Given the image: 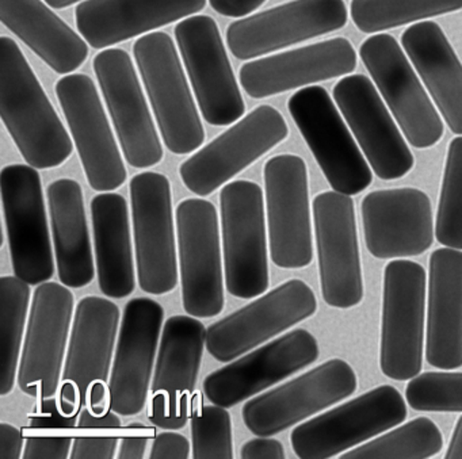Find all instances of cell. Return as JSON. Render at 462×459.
I'll list each match as a JSON object with an SVG mask.
<instances>
[{"instance_id": "cell-8", "label": "cell", "mask_w": 462, "mask_h": 459, "mask_svg": "<svg viewBox=\"0 0 462 459\" xmlns=\"http://www.w3.org/2000/svg\"><path fill=\"white\" fill-rule=\"evenodd\" d=\"M288 109L334 191L351 197L369 188L372 170L326 88L297 91Z\"/></svg>"}, {"instance_id": "cell-31", "label": "cell", "mask_w": 462, "mask_h": 459, "mask_svg": "<svg viewBox=\"0 0 462 459\" xmlns=\"http://www.w3.org/2000/svg\"><path fill=\"white\" fill-rule=\"evenodd\" d=\"M47 197L59 280L67 288H85L96 278L97 266L82 186L63 178L48 186Z\"/></svg>"}, {"instance_id": "cell-50", "label": "cell", "mask_w": 462, "mask_h": 459, "mask_svg": "<svg viewBox=\"0 0 462 459\" xmlns=\"http://www.w3.org/2000/svg\"><path fill=\"white\" fill-rule=\"evenodd\" d=\"M48 6L53 7V9H67V7L72 6V5L82 2V0H44Z\"/></svg>"}, {"instance_id": "cell-15", "label": "cell", "mask_w": 462, "mask_h": 459, "mask_svg": "<svg viewBox=\"0 0 462 459\" xmlns=\"http://www.w3.org/2000/svg\"><path fill=\"white\" fill-rule=\"evenodd\" d=\"M359 56L407 142L418 150L434 147L445 132L442 120L396 39L374 34Z\"/></svg>"}, {"instance_id": "cell-29", "label": "cell", "mask_w": 462, "mask_h": 459, "mask_svg": "<svg viewBox=\"0 0 462 459\" xmlns=\"http://www.w3.org/2000/svg\"><path fill=\"white\" fill-rule=\"evenodd\" d=\"M426 358L435 369L462 366V250L439 248L430 258Z\"/></svg>"}, {"instance_id": "cell-28", "label": "cell", "mask_w": 462, "mask_h": 459, "mask_svg": "<svg viewBox=\"0 0 462 459\" xmlns=\"http://www.w3.org/2000/svg\"><path fill=\"white\" fill-rule=\"evenodd\" d=\"M207 0H85L75 10L78 31L105 50L202 12Z\"/></svg>"}, {"instance_id": "cell-11", "label": "cell", "mask_w": 462, "mask_h": 459, "mask_svg": "<svg viewBox=\"0 0 462 459\" xmlns=\"http://www.w3.org/2000/svg\"><path fill=\"white\" fill-rule=\"evenodd\" d=\"M137 280L143 291L163 296L178 285L171 185L166 175L142 172L129 186Z\"/></svg>"}, {"instance_id": "cell-32", "label": "cell", "mask_w": 462, "mask_h": 459, "mask_svg": "<svg viewBox=\"0 0 462 459\" xmlns=\"http://www.w3.org/2000/svg\"><path fill=\"white\" fill-rule=\"evenodd\" d=\"M0 21L60 75L83 66L88 47L42 0H0Z\"/></svg>"}, {"instance_id": "cell-13", "label": "cell", "mask_w": 462, "mask_h": 459, "mask_svg": "<svg viewBox=\"0 0 462 459\" xmlns=\"http://www.w3.org/2000/svg\"><path fill=\"white\" fill-rule=\"evenodd\" d=\"M263 175L273 263L281 269H304L313 261L307 164L300 156L285 153L269 159Z\"/></svg>"}, {"instance_id": "cell-19", "label": "cell", "mask_w": 462, "mask_h": 459, "mask_svg": "<svg viewBox=\"0 0 462 459\" xmlns=\"http://www.w3.org/2000/svg\"><path fill=\"white\" fill-rule=\"evenodd\" d=\"M321 294L337 309L356 307L364 298L356 210L350 196L326 191L313 199Z\"/></svg>"}, {"instance_id": "cell-20", "label": "cell", "mask_w": 462, "mask_h": 459, "mask_svg": "<svg viewBox=\"0 0 462 459\" xmlns=\"http://www.w3.org/2000/svg\"><path fill=\"white\" fill-rule=\"evenodd\" d=\"M93 69L125 161L134 169L161 163L163 147L131 56L109 48L94 58Z\"/></svg>"}, {"instance_id": "cell-43", "label": "cell", "mask_w": 462, "mask_h": 459, "mask_svg": "<svg viewBox=\"0 0 462 459\" xmlns=\"http://www.w3.org/2000/svg\"><path fill=\"white\" fill-rule=\"evenodd\" d=\"M151 459H188L190 458V443L183 435L169 429L162 432L152 443Z\"/></svg>"}, {"instance_id": "cell-1", "label": "cell", "mask_w": 462, "mask_h": 459, "mask_svg": "<svg viewBox=\"0 0 462 459\" xmlns=\"http://www.w3.org/2000/svg\"><path fill=\"white\" fill-rule=\"evenodd\" d=\"M0 115L29 166L56 169L74 142L17 42L0 39Z\"/></svg>"}, {"instance_id": "cell-14", "label": "cell", "mask_w": 462, "mask_h": 459, "mask_svg": "<svg viewBox=\"0 0 462 459\" xmlns=\"http://www.w3.org/2000/svg\"><path fill=\"white\" fill-rule=\"evenodd\" d=\"M356 372L343 359H329L310 372L248 399L243 421L256 436H273L353 396Z\"/></svg>"}, {"instance_id": "cell-49", "label": "cell", "mask_w": 462, "mask_h": 459, "mask_svg": "<svg viewBox=\"0 0 462 459\" xmlns=\"http://www.w3.org/2000/svg\"><path fill=\"white\" fill-rule=\"evenodd\" d=\"M445 458L462 459V415L459 416L456 427H454L453 435H451Z\"/></svg>"}, {"instance_id": "cell-45", "label": "cell", "mask_w": 462, "mask_h": 459, "mask_svg": "<svg viewBox=\"0 0 462 459\" xmlns=\"http://www.w3.org/2000/svg\"><path fill=\"white\" fill-rule=\"evenodd\" d=\"M267 0H209L210 7L217 14L229 18H242L256 12Z\"/></svg>"}, {"instance_id": "cell-26", "label": "cell", "mask_w": 462, "mask_h": 459, "mask_svg": "<svg viewBox=\"0 0 462 459\" xmlns=\"http://www.w3.org/2000/svg\"><path fill=\"white\" fill-rule=\"evenodd\" d=\"M365 242L377 259L410 258L434 242V216L424 191L413 188L372 191L361 205Z\"/></svg>"}, {"instance_id": "cell-4", "label": "cell", "mask_w": 462, "mask_h": 459, "mask_svg": "<svg viewBox=\"0 0 462 459\" xmlns=\"http://www.w3.org/2000/svg\"><path fill=\"white\" fill-rule=\"evenodd\" d=\"M226 290L250 299L269 289V250L263 191L251 180L226 183L220 193Z\"/></svg>"}, {"instance_id": "cell-2", "label": "cell", "mask_w": 462, "mask_h": 459, "mask_svg": "<svg viewBox=\"0 0 462 459\" xmlns=\"http://www.w3.org/2000/svg\"><path fill=\"white\" fill-rule=\"evenodd\" d=\"M120 309L102 297H85L75 310L59 407L69 418H77L88 407L96 415L109 408V372L118 337Z\"/></svg>"}, {"instance_id": "cell-47", "label": "cell", "mask_w": 462, "mask_h": 459, "mask_svg": "<svg viewBox=\"0 0 462 459\" xmlns=\"http://www.w3.org/2000/svg\"><path fill=\"white\" fill-rule=\"evenodd\" d=\"M121 418L118 413L109 409L102 415H96L91 412L88 407L83 408L78 418V427L79 428H120Z\"/></svg>"}, {"instance_id": "cell-30", "label": "cell", "mask_w": 462, "mask_h": 459, "mask_svg": "<svg viewBox=\"0 0 462 459\" xmlns=\"http://www.w3.org/2000/svg\"><path fill=\"white\" fill-rule=\"evenodd\" d=\"M402 45L448 129L462 136V64L448 37L438 23L424 21L402 34Z\"/></svg>"}, {"instance_id": "cell-34", "label": "cell", "mask_w": 462, "mask_h": 459, "mask_svg": "<svg viewBox=\"0 0 462 459\" xmlns=\"http://www.w3.org/2000/svg\"><path fill=\"white\" fill-rule=\"evenodd\" d=\"M31 285L18 277L0 278V324H2V375L0 394L14 390L23 353V332L31 308Z\"/></svg>"}, {"instance_id": "cell-35", "label": "cell", "mask_w": 462, "mask_h": 459, "mask_svg": "<svg viewBox=\"0 0 462 459\" xmlns=\"http://www.w3.org/2000/svg\"><path fill=\"white\" fill-rule=\"evenodd\" d=\"M462 10V0H353L351 18L366 34L380 33Z\"/></svg>"}, {"instance_id": "cell-37", "label": "cell", "mask_w": 462, "mask_h": 459, "mask_svg": "<svg viewBox=\"0 0 462 459\" xmlns=\"http://www.w3.org/2000/svg\"><path fill=\"white\" fill-rule=\"evenodd\" d=\"M191 447L194 459H232V418L226 408L202 404L201 394L191 401Z\"/></svg>"}, {"instance_id": "cell-48", "label": "cell", "mask_w": 462, "mask_h": 459, "mask_svg": "<svg viewBox=\"0 0 462 459\" xmlns=\"http://www.w3.org/2000/svg\"><path fill=\"white\" fill-rule=\"evenodd\" d=\"M150 436H125L121 439L118 459H143L147 451Z\"/></svg>"}, {"instance_id": "cell-39", "label": "cell", "mask_w": 462, "mask_h": 459, "mask_svg": "<svg viewBox=\"0 0 462 459\" xmlns=\"http://www.w3.org/2000/svg\"><path fill=\"white\" fill-rule=\"evenodd\" d=\"M407 402L421 412H462V372L416 375L407 386Z\"/></svg>"}, {"instance_id": "cell-9", "label": "cell", "mask_w": 462, "mask_h": 459, "mask_svg": "<svg viewBox=\"0 0 462 459\" xmlns=\"http://www.w3.org/2000/svg\"><path fill=\"white\" fill-rule=\"evenodd\" d=\"M288 134L283 115L270 105H261L183 161L180 179L196 196H210L285 142Z\"/></svg>"}, {"instance_id": "cell-46", "label": "cell", "mask_w": 462, "mask_h": 459, "mask_svg": "<svg viewBox=\"0 0 462 459\" xmlns=\"http://www.w3.org/2000/svg\"><path fill=\"white\" fill-rule=\"evenodd\" d=\"M23 432L12 424H0V459L23 458Z\"/></svg>"}, {"instance_id": "cell-40", "label": "cell", "mask_w": 462, "mask_h": 459, "mask_svg": "<svg viewBox=\"0 0 462 459\" xmlns=\"http://www.w3.org/2000/svg\"><path fill=\"white\" fill-rule=\"evenodd\" d=\"M74 439L69 436H28L23 459H66L71 454Z\"/></svg>"}, {"instance_id": "cell-16", "label": "cell", "mask_w": 462, "mask_h": 459, "mask_svg": "<svg viewBox=\"0 0 462 459\" xmlns=\"http://www.w3.org/2000/svg\"><path fill=\"white\" fill-rule=\"evenodd\" d=\"M318 299L301 280H289L207 329V350L228 363L315 315Z\"/></svg>"}, {"instance_id": "cell-36", "label": "cell", "mask_w": 462, "mask_h": 459, "mask_svg": "<svg viewBox=\"0 0 462 459\" xmlns=\"http://www.w3.org/2000/svg\"><path fill=\"white\" fill-rule=\"evenodd\" d=\"M443 447L442 432L429 418H418L399 428L375 437L372 442L351 448L342 459L408 458L427 459Z\"/></svg>"}, {"instance_id": "cell-38", "label": "cell", "mask_w": 462, "mask_h": 459, "mask_svg": "<svg viewBox=\"0 0 462 459\" xmlns=\"http://www.w3.org/2000/svg\"><path fill=\"white\" fill-rule=\"evenodd\" d=\"M435 236L445 247L462 250V136L448 145Z\"/></svg>"}, {"instance_id": "cell-3", "label": "cell", "mask_w": 462, "mask_h": 459, "mask_svg": "<svg viewBox=\"0 0 462 459\" xmlns=\"http://www.w3.org/2000/svg\"><path fill=\"white\" fill-rule=\"evenodd\" d=\"M134 59L170 152L188 155L205 142V131L174 41L164 32L140 37Z\"/></svg>"}, {"instance_id": "cell-24", "label": "cell", "mask_w": 462, "mask_h": 459, "mask_svg": "<svg viewBox=\"0 0 462 459\" xmlns=\"http://www.w3.org/2000/svg\"><path fill=\"white\" fill-rule=\"evenodd\" d=\"M163 318V307L152 298L125 305L109 380V408L118 415H139L147 404Z\"/></svg>"}, {"instance_id": "cell-5", "label": "cell", "mask_w": 462, "mask_h": 459, "mask_svg": "<svg viewBox=\"0 0 462 459\" xmlns=\"http://www.w3.org/2000/svg\"><path fill=\"white\" fill-rule=\"evenodd\" d=\"M426 289V270L416 262L385 267L380 367L391 380H412L423 366Z\"/></svg>"}, {"instance_id": "cell-33", "label": "cell", "mask_w": 462, "mask_h": 459, "mask_svg": "<svg viewBox=\"0 0 462 459\" xmlns=\"http://www.w3.org/2000/svg\"><path fill=\"white\" fill-rule=\"evenodd\" d=\"M94 251L99 289L109 298H125L136 288L128 202L117 193H102L91 201Z\"/></svg>"}, {"instance_id": "cell-25", "label": "cell", "mask_w": 462, "mask_h": 459, "mask_svg": "<svg viewBox=\"0 0 462 459\" xmlns=\"http://www.w3.org/2000/svg\"><path fill=\"white\" fill-rule=\"evenodd\" d=\"M332 94L374 174L383 180L405 177L415 159L372 80L350 75Z\"/></svg>"}, {"instance_id": "cell-12", "label": "cell", "mask_w": 462, "mask_h": 459, "mask_svg": "<svg viewBox=\"0 0 462 459\" xmlns=\"http://www.w3.org/2000/svg\"><path fill=\"white\" fill-rule=\"evenodd\" d=\"M74 310V294L63 283L48 280L34 291L17 382L39 401L59 393Z\"/></svg>"}, {"instance_id": "cell-7", "label": "cell", "mask_w": 462, "mask_h": 459, "mask_svg": "<svg viewBox=\"0 0 462 459\" xmlns=\"http://www.w3.org/2000/svg\"><path fill=\"white\" fill-rule=\"evenodd\" d=\"M407 404L392 385H381L323 415L300 424L291 435L301 459H328L399 426Z\"/></svg>"}, {"instance_id": "cell-42", "label": "cell", "mask_w": 462, "mask_h": 459, "mask_svg": "<svg viewBox=\"0 0 462 459\" xmlns=\"http://www.w3.org/2000/svg\"><path fill=\"white\" fill-rule=\"evenodd\" d=\"M77 418H69L61 412L55 397L40 399L39 407L33 415L29 416L33 428H74L78 427Z\"/></svg>"}, {"instance_id": "cell-6", "label": "cell", "mask_w": 462, "mask_h": 459, "mask_svg": "<svg viewBox=\"0 0 462 459\" xmlns=\"http://www.w3.org/2000/svg\"><path fill=\"white\" fill-rule=\"evenodd\" d=\"M177 234L183 308L193 317H216L226 305V274L215 205L202 198L180 201Z\"/></svg>"}, {"instance_id": "cell-41", "label": "cell", "mask_w": 462, "mask_h": 459, "mask_svg": "<svg viewBox=\"0 0 462 459\" xmlns=\"http://www.w3.org/2000/svg\"><path fill=\"white\" fill-rule=\"evenodd\" d=\"M118 439L113 436H79L72 443V459H113L117 458Z\"/></svg>"}, {"instance_id": "cell-17", "label": "cell", "mask_w": 462, "mask_h": 459, "mask_svg": "<svg viewBox=\"0 0 462 459\" xmlns=\"http://www.w3.org/2000/svg\"><path fill=\"white\" fill-rule=\"evenodd\" d=\"M175 40L204 120L212 126L236 123L245 105L217 23L208 15L186 18L175 28Z\"/></svg>"}, {"instance_id": "cell-18", "label": "cell", "mask_w": 462, "mask_h": 459, "mask_svg": "<svg viewBox=\"0 0 462 459\" xmlns=\"http://www.w3.org/2000/svg\"><path fill=\"white\" fill-rule=\"evenodd\" d=\"M205 345L207 328L199 318L178 315L164 323L148 410L153 426L175 431L188 424Z\"/></svg>"}, {"instance_id": "cell-22", "label": "cell", "mask_w": 462, "mask_h": 459, "mask_svg": "<svg viewBox=\"0 0 462 459\" xmlns=\"http://www.w3.org/2000/svg\"><path fill=\"white\" fill-rule=\"evenodd\" d=\"M347 20L343 0H293L232 23L226 42L235 58L250 60L339 31Z\"/></svg>"}, {"instance_id": "cell-10", "label": "cell", "mask_w": 462, "mask_h": 459, "mask_svg": "<svg viewBox=\"0 0 462 459\" xmlns=\"http://www.w3.org/2000/svg\"><path fill=\"white\" fill-rule=\"evenodd\" d=\"M0 193L15 277L31 286L48 282L55 258L39 171L29 164L5 167Z\"/></svg>"}, {"instance_id": "cell-21", "label": "cell", "mask_w": 462, "mask_h": 459, "mask_svg": "<svg viewBox=\"0 0 462 459\" xmlns=\"http://www.w3.org/2000/svg\"><path fill=\"white\" fill-rule=\"evenodd\" d=\"M56 94L88 185L101 193L117 190L128 174L96 83L85 74L66 75L56 85Z\"/></svg>"}, {"instance_id": "cell-44", "label": "cell", "mask_w": 462, "mask_h": 459, "mask_svg": "<svg viewBox=\"0 0 462 459\" xmlns=\"http://www.w3.org/2000/svg\"><path fill=\"white\" fill-rule=\"evenodd\" d=\"M240 458L243 459H283L285 450L280 440L270 436H258L256 439L248 440L240 450Z\"/></svg>"}, {"instance_id": "cell-23", "label": "cell", "mask_w": 462, "mask_h": 459, "mask_svg": "<svg viewBox=\"0 0 462 459\" xmlns=\"http://www.w3.org/2000/svg\"><path fill=\"white\" fill-rule=\"evenodd\" d=\"M318 340L297 328L216 370L202 383L213 404L232 408L318 361Z\"/></svg>"}, {"instance_id": "cell-27", "label": "cell", "mask_w": 462, "mask_h": 459, "mask_svg": "<svg viewBox=\"0 0 462 459\" xmlns=\"http://www.w3.org/2000/svg\"><path fill=\"white\" fill-rule=\"evenodd\" d=\"M356 63L351 42L337 37L245 63L240 69V83L251 98L264 99L345 77Z\"/></svg>"}]
</instances>
